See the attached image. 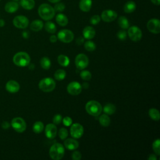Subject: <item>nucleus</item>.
<instances>
[{
	"mask_svg": "<svg viewBox=\"0 0 160 160\" xmlns=\"http://www.w3.org/2000/svg\"><path fill=\"white\" fill-rule=\"evenodd\" d=\"M38 14L42 19L49 21L52 19L55 16V10L50 4L43 3L39 6Z\"/></svg>",
	"mask_w": 160,
	"mask_h": 160,
	"instance_id": "f257e3e1",
	"label": "nucleus"
},
{
	"mask_svg": "<svg viewBox=\"0 0 160 160\" xmlns=\"http://www.w3.org/2000/svg\"><path fill=\"white\" fill-rule=\"evenodd\" d=\"M49 156L54 160L61 159L64 155V147L60 143H55L52 144L49 151Z\"/></svg>",
	"mask_w": 160,
	"mask_h": 160,
	"instance_id": "f03ea898",
	"label": "nucleus"
},
{
	"mask_svg": "<svg viewBox=\"0 0 160 160\" xmlns=\"http://www.w3.org/2000/svg\"><path fill=\"white\" fill-rule=\"evenodd\" d=\"M13 62L18 66L25 67L29 64L31 58L25 52H19L15 54L12 59Z\"/></svg>",
	"mask_w": 160,
	"mask_h": 160,
	"instance_id": "7ed1b4c3",
	"label": "nucleus"
},
{
	"mask_svg": "<svg viewBox=\"0 0 160 160\" xmlns=\"http://www.w3.org/2000/svg\"><path fill=\"white\" fill-rule=\"evenodd\" d=\"M85 109L89 114L93 116H99L102 111L101 104L94 100L88 101L86 104Z\"/></svg>",
	"mask_w": 160,
	"mask_h": 160,
	"instance_id": "20e7f679",
	"label": "nucleus"
},
{
	"mask_svg": "<svg viewBox=\"0 0 160 160\" xmlns=\"http://www.w3.org/2000/svg\"><path fill=\"white\" fill-rule=\"evenodd\" d=\"M39 88L43 92L52 91L56 87L54 80L51 78H45L42 79L39 82Z\"/></svg>",
	"mask_w": 160,
	"mask_h": 160,
	"instance_id": "39448f33",
	"label": "nucleus"
},
{
	"mask_svg": "<svg viewBox=\"0 0 160 160\" xmlns=\"http://www.w3.org/2000/svg\"><path fill=\"white\" fill-rule=\"evenodd\" d=\"M11 126L18 132H22L26 129V123L25 121L19 117L14 118L12 119Z\"/></svg>",
	"mask_w": 160,
	"mask_h": 160,
	"instance_id": "423d86ee",
	"label": "nucleus"
},
{
	"mask_svg": "<svg viewBox=\"0 0 160 160\" xmlns=\"http://www.w3.org/2000/svg\"><path fill=\"white\" fill-rule=\"evenodd\" d=\"M57 38L62 42L69 43L74 39V34L69 29H62L58 32Z\"/></svg>",
	"mask_w": 160,
	"mask_h": 160,
	"instance_id": "0eeeda50",
	"label": "nucleus"
},
{
	"mask_svg": "<svg viewBox=\"0 0 160 160\" xmlns=\"http://www.w3.org/2000/svg\"><path fill=\"white\" fill-rule=\"evenodd\" d=\"M74 62L76 68L79 70H82L88 66L89 59L86 55L81 53L76 56Z\"/></svg>",
	"mask_w": 160,
	"mask_h": 160,
	"instance_id": "6e6552de",
	"label": "nucleus"
},
{
	"mask_svg": "<svg viewBox=\"0 0 160 160\" xmlns=\"http://www.w3.org/2000/svg\"><path fill=\"white\" fill-rule=\"evenodd\" d=\"M128 35L132 41H139L142 38V31L138 26H132L128 28Z\"/></svg>",
	"mask_w": 160,
	"mask_h": 160,
	"instance_id": "1a4fd4ad",
	"label": "nucleus"
},
{
	"mask_svg": "<svg viewBox=\"0 0 160 160\" xmlns=\"http://www.w3.org/2000/svg\"><path fill=\"white\" fill-rule=\"evenodd\" d=\"M12 23L14 26L17 28L25 29L29 25V20L26 16L19 15L13 19Z\"/></svg>",
	"mask_w": 160,
	"mask_h": 160,
	"instance_id": "9d476101",
	"label": "nucleus"
},
{
	"mask_svg": "<svg viewBox=\"0 0 160 160\" xmlns=\"http://www.w3.org/2000/svg\"><path fill=\"white\" fill-rule=\"evenodd\" d=\"M70 133L72 138L74 139L80 138L84 133V128L79 123H74L71 125Z\"/></svg>",
	"mask_w": 160,
	"mask_h": 160,
	"instance_id": "9b49d317",
	"label": "nucleus"
},
{
	"mask_svg": "<svg viewBox=\"0 0 160 160\" xmlns=\"http://www.w3.org/2000/svg\"><path fill=\"white\" fill-rule=\"evenodd\" d=\"M148 29L153 34H159L160 32V21L158 19L153 18L148 21L147 23Z\"/></svg>",
	"mask_w": 160,
	"mask_h": 160,
	"instance_id": "f8f14e48",
	"label": "nucleus"
},
{
	"mask_svg": "<svg viewBox=\"0 0 160 160\" xmlns=\"http://www.w3.org/2000/svg\"><path fill=\"white\" fill-rule=\"evenodd\" d=\"M67 91L71 95L76 96L81 92L82 86L78 82L72 81L68 84L67 86Z\"/></svg>",
	"mask_w": 160,
	"mask_h": 160,
	"instance_id": "ddd939ff",
	"label": "nucleus"
},
{
	"mask_svg": "<svg viewBox=\"0 0 160 160\" xmlns=\"http://www.w3.org/2000/svg\"><path fill=\"white\" fill-rule=\"evenodd\" d=\"M118 16L116 11L111 9H106L102 12L101 18L104 22H110L114 21Z\"/></svg>",
	"mask_w": 160,
	"mask_h": 160,
	"instance_id": "4468645a",
	"label": "nucleus"
},
{
	"mask_svg": "<svg viewBox=\"0 0 160 160\" xmlns=\"http://www.w3.org/2000/svg\"><path fill=\"white\" fill-rule=\"evenodd\" d=\"M57 134V128L54 124H48L45 127V135L48 139H53Z\"/></svg>",
	"mask_w": 160,
	"mask_h": 160,
	"instance_id": "2eb2a0df",
	"label": "nucleus"
},
{
	"mask_svg": "<svg viewBox=\"0 0 160 160\" xmlns=\"http://www.w3.org/2000/svg\"><path fill=\"white\" fill-rule=\"evenodd\" d=\"M20 86L19 83L14 80H9L6 84V89L11 93H15L19 91Z\"/></svg>",
	"mask_w": 160,
	"mask_h": 160,
	"instance_id": "dca6fc26",
	"label": "nucleus"
},
{
	"mask_svg": "<svg viewBox=\"0 0 160 160\" xmlns=\"http://www.w3.org/2000/svg\"><path fill=\"white\" fill-rule=\"evenodd\" d=\"M64 146L68 150H75L79 147V142L75 139H65V141H64Z\"/></svg>",
	"mask_w": 160,
	"mask_h": 160,
	"instance_id": "f3484780",
	"label": "nucleus"
},
{
	"mask_svg": "<svg viewBox=\"0 0 160 160\" xmlns=\"http://www.w3.org/2000/svg\"><path fill=\"white\" fill-rule=\"evenodd\" d=\"M96 34L95 29L91 26H86L82 31V35L84 38L86 39H92Z\"/></svg>",
	"mask_w": 160,
	"mask_h": 160,
	"instance_id": "a211bd4d",
	"label": "nucleus"
},
{
	"mask_svg": "<svg viewBox=\"0 0 160 160\" xmlns=\"http://www.w3.org/2000/svg\"><path fill=\"white\" fill-rule=\"evenodd\" d=\"M19 8V4L14 1L8 2L4 7L5 11L9 13L15 12Z\"/></svg>",
	"mask_w": 160,
	"mask_h": 160,
	"instance_id": "6ab92c4d",
	"label": "nucleus"
},
{
	"mask_svg": "<svg viewBox=\"0 0 160 160\" xmlns=\"http://www.w3.org/2000/svg\"><path fill=\"white\" fill-rule=\"evenodd\" d=\"M92 6V0H80L79 3V9L83 12H88Z\"/></svg>",
	"mask_w": 160,
	"mask_h": 160,
	"instance_id": "aec40b11",
	"label": "nucleus"
},
{
	"mask_svg": "<svg viewBox=\"0 0 160 160\" xmlns=\"http://www.w3.org/2000/svg\"><path fill=\"white\" fill-rule=\"evenodd\" d=\"M44 26L43 22L39 19H36L32 21L30 24V29L33 31H39Z\"/></svg>",
	"mask_w": 160,
	"mask_h": 160,
	"instance_id": "412c9836",
	"label": "nucleus"
},
{
	"mask_svg": "<svg viewBox=\"0 0 160 160\" xmlns=\"http://www.w3.org/2000/svg\"><path fill=\"white\" fill-rule=\"evenodd\" d=\"M56 21L59 25L61 26H65L68 23V19L67 16L64 14L59 13L56 16Z\"/></svg>",
	"mask_w": 160,
	"mask_h": 160,
	"instance_id": "4be33fe9",
	"label": "nucleus"
},
{
	"mask_svg": "<svg viewBox=\"0 0 160 160\" xmlns=\"http://www.w3.org/2000/svg\"><path fill=\"white\" fill-rule=\"evenodd\" d=\"M136 4L132 1H129L124 6L123 9L126 13H131L136 10Z\"/></svg>",
	"mask_w": 160,
	"mask_h": 160,
	"instance_id": "5701e85b",
	"label": "nucleus"
},
{
	"mask_svg": "<svg viewBox=\"0 0 160 160\" xmlns=\"http://www.w3.org/2000/svg\"><path fill=\"white\" fill-rule=\"evenodd\" d=\"M21 6L26 10H31L34 8L35 6L34 0H21Z\"/></svg>",
	"mask_w": 160,
	"mask_h": 160,
	"instance_id": "b1692460",
	"label": "nucleus"
},
{
	"mask_svg": "<svg viewBox=\"0 0 160 160\" xmlns=\"http://www.w3.org/2000/svg\"><path fill=\"white\" fill-rule=\"evenodd\" d=\"M103 112L108 114V115H111L113 114L116 111V106L111 103H108L102 108Z\"/></svg>",
	"mask_w": 160,
	"mask_h": 160,
	"instance_id": "393cba45",
	"label": "nucleus"
},
{
	"mask_svg": "<svg viewBox=\"0 0 160 160\" xmlns=\"http://www.w3.org/2000/svg\"><path fill=\"white\" fill-rule=\"evenodd\" d=\"M118 22L119 26L123 29H128V28L129 27V21L128 20V19L125 17V16H120L118 18Z\"/></svg>",
	"mask_w": 160,
	"mask_h": 160,
	"instance_id": "a878e982",
	"label": "nucleus"
},
{
	"mask_svg": "<svg viewBox=\"0 0 160 160\" xmlns=\"http://www.w3.org/2000/svg\"><path fill=\"white\" fill-rule=\"evenodd\" d=\"M99 123L101 124V125L104 127L109 126V125L110 124V122H111L110 118L108 116V115L106 114H102L99 118Z\"/></svg>",
	"mask_w": 160,
	"mask_h": 160,
	"instance_id": "bb28decb",
	"label": "nucleus"
},
{
	"mask_svg": "<svg viewBox=\"0 0 160 160\" xmlns=\"http://www.w3.org/2000/svg\"><path fill=\"white\" fill-rule=\"evenodd\" d=\"M58 62L61 66L67 67L69 64V59L68 56L64 54H61L58 57Z\"/></svg>",
	"mask_w": 160,
	"mask_h": 160,
	"instance_id": "cd10ccee",
	"label": "nucleus"
},
{
	"mask_svg": "<svg viewBox=\"0 0 160 160\" xmlns=\"http://www.w3.org/2000/svg\"><path fill=\"white\" fill-rule=\"evenodd\" d=\"M148 114L149 117L154 121H159L160 118V114L159 111L155 108H151L149 110Z\"/></svg>",
	"mask_w": 160,
	"mask_h": 160,
	"instance_id": "c85d7f7f",
	"label": "nucleus"
},
{
	"mask_svg": "<svg viewBox=\"0 0 160 160\" xmlns=\"http://www.w3.org/2000/svg\"><path fill=\"white\" fill-rule=\"evenodd\" d=\"M44 28L47 32L51 34H54L56 31V26L54 23L51 21L46 22L44 25Z\"/></svg>",
	"mask_w": 160,
	"mask_h": 160,
	"instance_id": "c756f323",
	"label": "nucleus"
},
{
	"mask_svg": "<svg viewBox=\"0 0 160 160\" xmlns=\"http://www.w3.org/2000/svg\"><path fill=\"white\" fill-rule=\"evenodd\" d=\"M44 124L41 121H36L34 123L32 126V130L35 133H40L44 130Z\"/></svg>",
	"mask_w": 160,
	"mask_h": 160,
	"instance_id": "7c9ffc66",
	"label": "nucleus"
},
{
	"mask_svg": "<svg viewBox=\"0 0 160 160\" xmlns=\"http://www.w3.org/2000/svg\"><path fill=\"white\" fill-rule=\"evenodd\" d=\"M40 64L44 69H49L51 67V62L48 57H43L40 60Z\"/></svg>",
	"mask_w": 160,
	"mask_h": 160,
	"instance_id": "2f4dec72",
	"label": "nucleus"
},
{
	"mask_svg": "<svg viewBox=\"0 0 160 160\" xmlns=\"http://www.w3.org/2000/svg\"><path fill=\"white\" fill-rule=\"evenodd\" d=\"M66 75V72L63 69H58L54 72V78L58 81H62L63 80Z\"/></svg>",
	"mask_w": 160,
	"mask_h": 160,
	"instance_id": "473e14b6",
	"label": "nucleus"
},
{
	"mask_svg": "<svg viewBox=\"0 0 160 160\" xmlns=\"http://www.w3.org/2000/svg\"><path fill=\"white\" fill-rule=\"evenodd\" d=\"M152 148L155 154L158 156H159L160 155V139L159 138L156 139L152 142Z\"/></svg>",
	"mask_w": 160,
	"mask_h": 160,
	"instance_id": "72a5a7b5",
	"label": "nucleus"
},
{
	"mask_svg": "<svg viewBox=\"0 0 160 160\" xmlns=\"http://www.w3.org/2000/svg\"><path fill=\"white\" fill-rule=\"evenodd\" d=\"M96 48L95 43L91 41H87L84 43V48L88 51H93L96 49Z\"/></svg>",
	"mask_w": 160,
	"mask_h": 160,
	"instance_id": "f704fd0d",
	"label": "nucleus"
},
{
	"mask_svg": "<svg viewBox=\"0 0 160 160\" xmlns=\"http://www.w3.org/2000/svg\"><path fill=\"white\" fill-rule=\"evenodd\" d=\"M80 76L81 78L85 81H89L91 79L92 75L91 73L89 71H86V70H84L82 71L80 73Z\"/></svg>",
	"mask_w": 160,
	"mask_h": 160,
	"instance_id": "c9c22d12",
	"label": "nucleus"
},
{
	"mask_svg": "<svg viewBox=\"0 0 160 160\" xmlns=\"http://www.w3.org/2000/svg\"><path fill=\"white\" fill-rule=\"evenodd\" d=\"M59 137L62 139L64 140L68 136V130L64 128H61L58 132Z\"/></svg>",
	"mask_w": 160,
	"mask_h": 160,
	"instance_id": "e433bc0d",
	"label": "nucleus"
},
{
	"mask_svg": "<svg viewBox=\"0 0 160 160\" xmlns=\"http://www.w3.org/2000/svg\"><path fill=\"white\" fill-rule=\"evenodd\" d=\"M65 4L63 2H56L54 6V9L55 11L57 12H62L65 9Z\"/></svg>",
	"mask_w": 160,
	"mask_h": 160,
	"instance_id": "4c0bfd02",
	"label": "nucleus"
},
{
	"mask_svg": "<svg viewBox=\"0 0 160 160\" xmlns=\"http://www.w3.org/2000/svg\"><path fill=\"white\" fill-rule=\"evenodd\" d=\"M101 21V18L99 15H94L90 19V23L92 25L98 24Z\"/></svg>",
	"mask_w": 160,
	"mask_h": 160,
	"instance_id": "58836bf2",
	"label": "nucleus"
},
{
	"mask_svg": "<svg viewBox=\"0 0 160 160\" xmlns=\"http://www.w3.org/2000/svg\"><path fill=\"white\" fill-rule=\"evenodd\" d=\"M117 37L119 39H120L121 41H124L126 39L127 32L124 30H121L118 32Z\"/></svg>",
	"mask_w": 160,
	"mask_h": 160,
	"instance_id": "ea45409f",
	"label": "nucleus"
},
{
	"mask_svg": "<svg viewBox=\"0 0 160 160\" xmlns=\"http://www.w3.org/2000/svg\"><path fill=\"white\" fill-rule=\"evenodd\" d=\"M62 116L59 114H55L52 118V122L54 124H59L62 121Z\"/></svg>",
	"mask_w": 160,
	"mask_h": 160,
	"instance_id": "a19ab883",
	"label": "nucleus"
},
{
	"mask_svg": "<svg viewBox=\"0 0 160 160\" xmlns=\"http://www.w3.org/2000/svg\"><path fill=\"white\" fill-rule=\"evenodd\" d=\"M62 121L63 124L65 125L66 126H70L72 124V119L69 116H66V117L62 119Z\"/></svg>",
	"mask_w": 160,
	"mask_h": 160,
	"instance_id": "79ce46f5",
	"label": "nucleus"
},
{
	"mask_svg": "<svg viewBox=\"0 0 160 160\" xmlns=\"http://www.w3.org/2000/svg\"><path fill=\"white\" fill-rule=\"evenodd\" d=\"M72 159L73 160H80L81 159V154L78 151H75L72 154Z\"/></svg>",
	"mask_w": 160,
	"mask_h": 160,
	"instance_id": "37998d69",
	"label": "nucleus"
},
{
	"mask_svg": "<svg viewBox=\"0 0 160 160\" xmlns=\"http://www.w3.org/2000/svg\"><path fill=\"white\" fill-rule=\"evenodd\" d=\"M9 126H10V124H9V123L8 122H7V121H3V122H2V124H1V127H2L3 129H6L9 128Z\"/></svg>",
	"mask_w": 160,
	"mask_h": 160,
	"instance_id": "c03bdc74",
	"label": "nucleus"
},
{
	"mask_svg": "<svg viewBox=\"0 0 160 160\" xmlns=\"http://www.w3.org/2000/svg\"><path fill=\"white\" fill-rule=\"evenodd\" d=\"M84 42V38L82 37H79L77 39H76V43L78 45H81Z\"/></svg>",
	"mask_w": 160,
	"mask_h": 160,
	"instance_id": "a18cd8bd",
	"label": "nucleus"
},
{
	"mask_svg": "<svg viewBox=\"0 0 160 160\" xmlns=\"http://www.w3.org/2000/svg\"><path fill=\"white\" fill-rule=\"evenodd\" d=\"M49 40L51 42H56L58 40V38L55 35H52L49 38Z\"/></svg>",
	"mask_w": 160,
	"mask_h": 160,
	"instance_id": "49530a36",
	"label": "nucleus"
},
{
	"mask_svg": "<svg viewBox=\"0 0 160 160\" xmlns=\"http://www.w3.org/2000/svg\"><path fill=\"white\" fill-rule=\"evenodd\" d=\"M148 160H156L157 159V158H156V156L154 154H149L148 158Z\"/></svg>",
	"mask_w": 160,
	"mask_h": 160,
	"instance_id": "de8ad7c7",
	"label": "nucleus"
},
{
	"mask_svg": "<svg viewBox=\"0 0 160 160\" xmlns=\"http://www.w3.org/2000/svg\"><path fill=\"white\" fill-rule=\"evenodd\" d=\"M151 1L152 2V4L156 5V6H158L160 4L159 0H151Z\"/></svg>",
	"mask_w": 160,
	"mask_h": 160,
	"instance_id": "09e8293b",
	"label": "nucleus"
},
{
	"mask_svg": "<svg viewBox=\"0 0 160 160\" xmlns=\"http://www.w3.org/2000/svg\"><path fill=\"white\" fill-rule=\"evenodd\" d=\"M5 25V21L3 19H0V27H3Z\"/></svg>",
	"mask_w": 160,
	"mask_h": 160,
	"instance_id": "8fccbe9b",
	"label": "nucleus"
},
{
	"mask_svg": "<svg viewBox=\"0 0 160 160\" xmlns=\"http://www.w3.org/2000/svg\"><path fill=\"white\" fill-rule=\"evenodd\" d=\"M22 36H23V37H24L25 38H27L28 37V32H27V31H24V32H22Z\"/></svg>",
	"mask_w": 160,
	"mask_h": 160,
	"instance_id": "3c124183",
	"label": "nucleus"
},
{
	"mask_svg": "<svg viewBox=\"0 0 160 160\" xmlns=\"http://www.w3.org/2000/svg\"><path fill=\"white\" fill-rule=\"evenodd\" d=\"M48 1H49L51 3H56L58 2H60L61 0H48Z\"/></svg>",
	"mask_w": 160,
	"mask_h": 160,
	"instance_id": "603ef678",
	"label": "nucleus"
},
{
	"mask_svg": "<svg viewBox=\"0 0 160 160\" xmlns=\"http://www.w3.org/2000/svg\"><path fill=\"white\" fill-rule=\"evenodd\" d=\"M88 86H89V84H88V83H87V82H84V83H83L82 87H83L84 88L86 89V88H88Z\"/></svg>",
	"mask_w": 160,
	"mask_h": 160,
	"instance_id": "864d4df0",
	"label": "nucleus"
},
{
	"mask_svg": "<svg viewBox=\"0 0 160 160\" xmlns=\"http://www.w3.org/2000/svg\"><path fill=\"white\" fill-rule=\"evenodd\" d=\"M12 1H19V0H12Z\"/></svg>",
	"mask_w": 160,
	"mask_h": 160,
	"instance_id": "5fc2aeb1",
	"label": "nucleus"
},
{
	"mask_svg": "<svg viewBox=\"0 0 160 160\" xmlns=\"http://www.w3.org/2000/svg\"><path fill=\"white\" fill-rule=\"evenodd\" d=\"M0 1H1V0H0Z\"/></svg>",
	"mask_w": 160,
	"mask_h": 160,
	"instance_id": "6e6d98bb",
	"label": "nucleus"
}]
</instances>
